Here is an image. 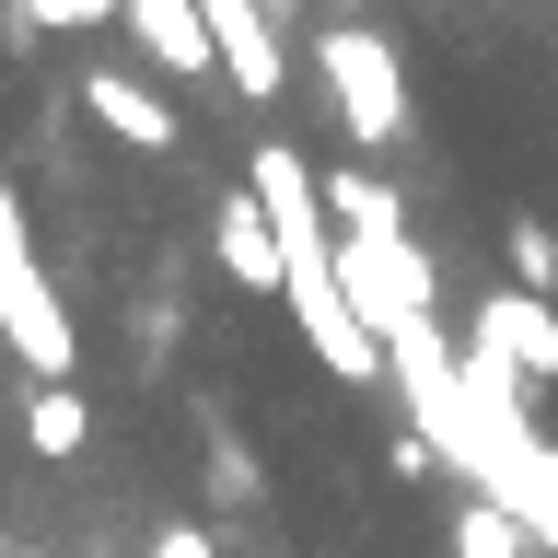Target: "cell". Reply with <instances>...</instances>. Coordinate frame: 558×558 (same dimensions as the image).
<instances>
[{
	"label": "cell",
	"instance_id": "obj_6",
	"mask_svg": "<svg viewBox=\"0 0 558 558\" xmlns=\"http://www.w3.org/2000/svg\"><path fill=\"white\" fill-rule=\"evenodd\" d=\"M209 35H221V82H233L244 105H279L291 94V59H279V24H268V0H198Z\"/></svg>",
	"mask_w": 558,
	"mask_h": 558
},
{
	"label": "cell",
	"instance_id": "obj_14",
	"mask_svg": "<svg viewBox=\"0 0 558 558\" xmlns=\"http://www.w3.org/2000/svg\"><path fill=\"white\" fill-rule=\"evenodd\" d=\"M151 558H221V547H209L198 523H163V535H151Z\"/></svg>",
	"mask_w": 558,
	"mask_h": 558
},
{
	"label": "cell",
	"instance_id": "obj_1",
	"mask_svg": "<svg viewBox=\"0 0 558 558\" xmlns=\"http://www.w3.org/2000/svg\"><path fill=\"white\" fill-rule=\"evenodd\" d=\"M384 373H396V396H408L430 465H453L488 512H512L523 535L558 558V442L535 430V408H523V396H500V384H488L477 361L442 338V314H430V326H408V338H384Z\"/></svg>",
	"mask_w": 558,
	"mask_h": 558
},
{
	"label": "cell",
	"instance_id": "obj_13",
	"mask_svg": "<svg viewBox=\"0 0 558 558\" xmlns=\"http://www.w3.org/2000/svg\"><path fill=\"white\" fill-rule=\"evenodd\" d=\"M512 268H523V291H558V233L547 221H512Z\"/></svg>",
	"mask_w": 558,
	"mask_h": 558
},
{
	"label": "cell",
	"instance_id": "obj_4",
	"mask_svg": "<svg viewBox=\"0 0 558 558\" xmlns=\"http://www.w3.org/2000/svg\"><path fill=\"white\" fill-rule=\"evenodd\" d=\"M465 361H477L500 396L535 408V396L558 384V291H523V279H512V291H488L477 326H465Z\"/></svg>",
	"mask_w": 558,
	"mask_h": 558
},
{
	"label": "cell",
	"instance_id": "obj_10",
	"mask_svg": "<svg viewBox=\"0 0 558 558\" xmlns=\"http://www.w3.org/2000/svg\"><path fill=\"white\" fill-rule=\"evenodd\" d=\"M326 221H338V233H408V221H396V186H384V174H361V163L326 174Z\"/></svg>",
	"mask_w": 558,
	"mask_h": 558
},
{
	"label": "cell",
	"instance_id": "obj_7",
	"mask_svg": "<svg viewBox=\"0 0 558 558\" xmlns=\"http://www.w3.org/2000/svg\"><path fill=\"white\" fill-rule=\"evenodd\" d=\"M82 117L105 140H129V151H174V105L151 82H129V70H82Z\"/></svg>",
	"mask_w": 558,
	"mask_h": 558
},
{
	"label": "cell",
	"instance_id": "obj_12",
	"mask_svg": "<svg viewBox=\"0 0 558 558\" xmlns=\"http://www.w3.org/2000/svg\"><path fill=\"white\" fill-rule=\"evenodd\" d=\"M24 24H47V35H94V24H129V0H24Z\"/></svg>",
	"mask_w": 558,
	"mask_h": 558
},
{
	"label": "cell",
	"instance_id": "obj_5",
	"mask_svg": "<svg viewBox=\"0 0 558 558\" xmlns=\"http://www.w3.org/2000/svg\"><path fill=\"white\" fill-rule=\"evenodd\" d=\"M209 256H221V279H244V291H291V244H279V221H268L256 186H221V209H209Z\"/></svg>",
	"mask_w": 558,
	"mask_h": 558
},
{
	"label": "cell",
	"instance_id": "obj_8",
	"mask_svg": "<svg viewBox=\"0 0 558 558\" xmlns=\"http://www.w3.org/2000/svg\"><path fill=\"white\" fill-rule=\"evenodd\" d=\"M129 35L174 70V82H209V70H221V35H209L198 0H129Z\"/></svg>",
	"mask_w": 558,
	"mask_h": 558
},
{
	"label": "cell",
	"instance_id": "obj_2",
	"mask_svg": "<svg viewBox=\"0 0 558 558\" xmlns=\"http://www.w3.org/2000/svg\"><path fill=\"white\" fill-rule=\"evenodd\" d=\"M0 349H12V361H24L35 384H70V373H82V326H70L59 279L35 268V244H24V209H12V186H0Z\"/></svg>",
	"mask_w": 558,
	"mask_h": 558
},
{
	"label": "cell",
	"instance_id": "obj_3",
	"mask_svg": "<svg viewBox=\"0 0 558 558\" xmlns=\"http://www.w3.org/2000/svg\"><path fill=\"white\" fill-rule=\"evenodd\" d=\"M314 70H326V105H338V129L361 140V151H396V140H408V70H396V47H384L373 24H338V12H326Z\"/></svg>",
	"mask_w": 558,
	"mask_h": 558
},
{
	"label": "cell",
	"instance_id": "obj_11",
	"mask_svg": "<svg viewBox=\"0 0 558 558\" xmlns=\"http://www.w3.org/2000/svg\"><path fill=\"white\" fill-rule=\"evenodd\" d=\"M453 558H547L535 535H523L512 512H488V500H465V523H453Z\"/></svg>",
	"mask_w": 558,
	"mask_h": 558
},
{
	"label": "cell",
	"instance_id": "obj_9",
	"mask_svg": "<svg viewBox=\"0 0 558 558\" xmlns=\"http://www.w3.org/2000/svg\"><path fill=\"white\" fill-rule=\"evenodd\" d=\"M24 442L47 453V465H70V453L94 442V408H82L70 384H35V396H24Z\"/></svg>",
	"mask_w": 558,
	"mask_h": 558
}]
</instances>
